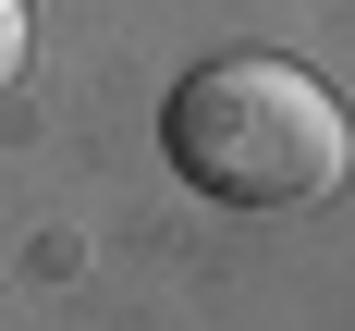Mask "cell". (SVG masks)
Segmentation results:
<instances>
[{"instance_id":"obj_1","label":"cell","mask_w":355,"mask_h":331,"mask_svg":"<svg viewBox=\"0 0 355 331\" xmlns=\"http://www.w3.org/2000/svg\"><path fill=\"white\" fill-rule=\"evenodd\" d=\"M159 147H172V172L220 209H306L331 184L355 172V123L306 62L282 49H220L172 86L159 110Z\"/></svg>"},{"instance_id":"obj_2","label":"cell","mask_w":355,"mask_h":331,"mask_svg":"<svg viewBox=\"0 0 355 331\" xmlns=\"http://www.w3.org/2000/svg\"><path fill=\"white\" fill-rule=\"evenodd\" d=\"M25 37H37V25H25V0H0V86L25 74Z\"/></svg>"}]
</instances>
